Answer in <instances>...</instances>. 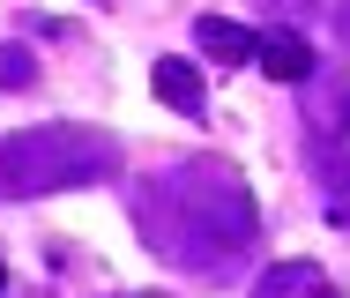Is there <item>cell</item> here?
Here are the masks:
<instances>
[{"instance_id": "cell-1", "label": "cell", "mask_w": 350, "mask_h": 298, "mask_svg": "<svg viewBox=\"0 0 350 298\" xmlns=\"http://www.w3.org/2000/svg\"><path fill=\"white\" fill-rule=\"evenodd\" d=\"M120 157L105 135L90 127H38V135H15L0 149V187L8 194H53V187H82V179H105Z\"/></svg>"}, {"instance_id": "cell-2", "label": "cell", "mask_w": 350, "mask_h": 298, "mask_svg": "<svg viewBox=\"0 0 350 298\" xmlns=\"http://www.w3.org/2000/svg\"><path fill=\"white\" fill-rule=\"evenodd\" d=\"M254 60L276 74V82H306V74H313V45H306V38H291V30H269V38L254 45Z\"/></svg>"}, {"instance_id": "cell-3", "label": "cell", "mask_w": 350, "mask_h": 298, "mask_svg": "<svg viewBox=\"0 0 350 298\" xmlns=\"http://www.w3.org/2000/svg\"><path fill=\"white\" fill-rule=\"evenodd\" d=\"M157 97L172 105V112H187V120H202V74H194V60H157Z\"/></svg>"}, {"instance_id": "cell-4", "label": "cell", "mask_w": 350, "mask_h": 298, "mask_svg": "<svg viewBox=\"0 0 350 298\" xmlns=\"http://www.w3.org/2000/svg\"><path fill=\"white\" fill-rule=\"evenodd\" d=\"M202 53L216 68H239V60H254V30L231 23V15H202Z\"/></svg>"}, {"instance_id": "cell-5", "label": "cell", "mask_w": 350, "mask_h": 298, "mask_svg": "<svg viewBox=\"0 0 350 298\" xmlns=\"http://www.w3.org/2000/svg\"><path fill=\"white\" fill-rule=\"evenodd\" d=\"M254 298H336V291L321 284V269H313V261H283V269H276Z\"/></svg>"}, {"instance_id": "cell-6", "label": "cell", "mask_w": 350, "mask_h": 298, "mask_svg": "<svg viewBox=\"0 0 350 298\" xmlns=\"http://www.w3.org/2000/svg\"><path fill=\"white\" fill-rule=\"evenodd\" d=\"M23 74H30V53H23V45H15V53H0V90H15Z\"/></svg>"}, {"instance_id": "cell-7", "label": "cell", "mask_w": 350, "mask_h": 298, "mask_svg": "<svg viewBox=\"0 0 350 298\" xmlns=\"http://www.w3.org/2000/svg\"><path fill=\"white\" fill-rule=\"evenodd\" d=\"M0 284H8V269H0Z\"/></svg>"}]
</instances>
